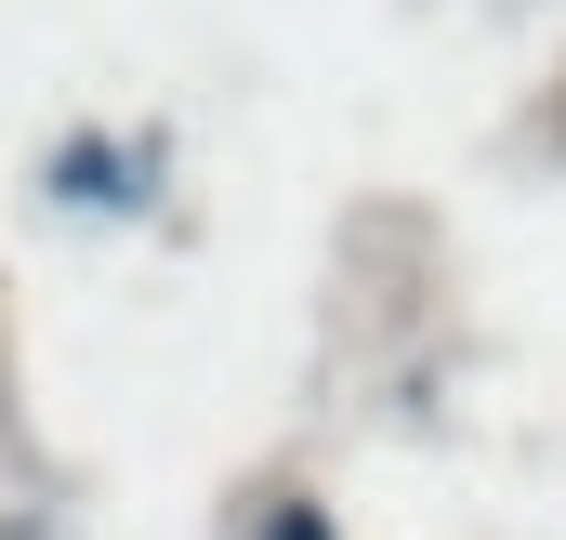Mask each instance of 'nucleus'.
<instances>
[{"mask_svg": "<svg viewBox=\"0 0 566 540\" xmlns=\"http://www.w3.org/2000/svg\"><path fill=\"white\" fill-rule=\"evenodd\" d=\"M0 540H40V528H0Z\"/></svg>", "mask_w": 566, "mask_h": 540, "instance_id": "1", "label": "nucleus"}]
</instances>
